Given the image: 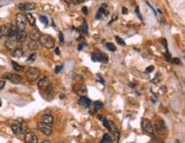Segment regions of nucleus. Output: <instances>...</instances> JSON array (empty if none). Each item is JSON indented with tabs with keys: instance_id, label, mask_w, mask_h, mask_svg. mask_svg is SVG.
Wrapping results in <instances>:
<instances>
[{
	"instance_id": "nucleus-11",
	"label": "nucleus",
	"mask_w": 185,
	"mask_h": 143,
	"mask_svg": "<svg viewBox=\"0 0 185 143\" xmlns=\"http://www.w3.org/2000/svg\"><path fill=\"white\" fill-rule=\"evenodd\" d=\"M34 8H36V5L33 2H23V4L19 5V9L22 12H30Z\"/></svg>"
},
{
	"instance_id": "nucleus-6",
	"label": "nucleus",
	"mask_w": 185,
	"mask_h": 143,
	"mask_svg": "<svg viewBox=\"0 0 185 143\" xmlns=\"http://www.w3.org/2000/svg\"><path fill=\"white\" fill-rule=\"evenodd\" d=\"M140 126H142V130H144L146 134H150V135H152L154 133V128H153V125L152 123L146 119V118H143L142 119V121H140Z\"/></svg>"
},
{
	"instance_id": "nucleus-2",
	"label": "nucleus",
	"mask_w": 185,
	"mask_h": 143,
	"mask_svg": "<svg viewBox=\"0 0 185 143\" xmlns=\"http://www.w3.org/2000/svg\"><path fill=\"white\" fill-rule=\"evenodd\" d=\"M40 76V70L38 68H29L26 70L25 73V78L29 83H34Z\"/></svg>"
},
{
	"instance_id": "nucleus-13",
	"label": "nucleus",
	"mask_w": 185,
	"mask_h": 143,
	"mask_svg": "<svg viewBox=\"0 0 185 143\" xmlns=\"http://www.w3.org/2000/svg\"><path fill=\"white\" fill-rule=\"evenodd\" d=\"M27 38V33H26L25 30H19L17 33H16V37H15V40L17 42H24Z\"/></svg>"
},
{
	"instance_id": "nucleus-34",
	"label": "nucleus",
	"mask_w": 185,
	"mask_h": 143,
	"mask_svg": "<svg viewBox=\"0 0 185 143\" xmlns=\"http://www.w3.org/2000/svg\"><path fill=\"white\" fill-rule=\"evenodd\" d=\"M86 0H71V2L72 4H74V5H79V4H82V2H85Z\"/></svg>"
},
{
	"instance_id": "nucleus-33",
	"label": "nucleus",
	"mask_w": 185,
	"mask_h": 143,
	"mask_svg": "<svg viewBox=\"0 0 185 143\" xmlns=\"http://www.w3.org/2000/svg\"><path fill=\"white\" fill-rule=\"evenodd\" d=\"M62 69H63V65H57L56 68H55V73H59V72L62 71Z\"/></svg>"
},
{
	"instance_id": "nucleus-22",
	"label": "nucleus",
	"mask_w": 185,
	"mask_h": 143,
	"mask_svg": "<svg viewBox=\"0 0 185 143\" xmlns=\"http://www.w3.org/2000/svg\"><path fill=\"white\" fill-rule=\"evenodd\" d=\"M27 47H29L30 51H37V49L39 48L38 41H36V40H31V41L27 44Z\"/></svg>"
},
{
	"instance_id": "nucleus-28",
	"label": "nucleus",
	"mask_w": 185,
	"mask_h": 143,
	"mask_svg": "<svg viewBox=\"0 0 185 143\" xmlns=\"http://www.w3.org/2000/svg\"><path fill=\"white\" fill-rule=\"evenodd\" d=\"M106 48L111 52H115V46L113 44H111V42H106Z\"/></svg>"
},
{
	"instance_id": "nucleus-1",
	"label": "nucleus",
	"mask_w": 185,
	"mask_h": 143,
	"mask_svg": "<svg viewBox=\"0 0 185 143\" xmlns=\"http://www.w3.org/2000/svg\"><path fill=\"white\" fill-rule=\"evenodd\" d=\"M51 79L49 77H42L38 80V88L39 91L41 93H46V92L51 91Z\"/></svg>"
},
{
	"instance_id": "nucleus-7",
	"label": "nucleus",
	"mask_w": 185,
	"mask_h": 143,
	"mask_svg": "<svg viewBox=\"0 0 185 143\" xmlns=\"http://www.w3.org/2000/svg\"><path fill=\"white\" fill-rule=\"evenodd\" d=\"M2 78L13 83V84H21L22 83V77L17 73H5Z\"/></svg>"
},
{
	"instance_id": "nucleus-27",
	"label": "nucleus",
	"mask_w": 185,
	"mask_h": 143,
	"mask_svg": "<svg viewBox=\"0 0 185 143\" xmlns=\"http://www.w3.org/2000/svg\"><path fill=\"white\" fill-rule=\"evenodd\" d=\"M80 32H82L83 34H88V25H87V22L83 21V24L80 29Z\"/></svg>"
},
{
	"instance_id": "nucleus-18",
	"label": "nucleus",
	"mask_w": 185,
	"mask_h": 143,
	"mask_svg": "<svg viewBox=\"0 0 185 143\" xmlns=\"http://www.w3.org/2000/svg\"><path fill=\"white\" fill-rule=\"evenodd\" d=\"M10 127H12V130H13L14 134L19 135V130H21V120H15V121H13Z\"/></svg>"
},
{
	"instance_id": "nucleus-17",
	"label": "nucleus",
	"mask_w": 185,
	"mask_h": 143,
	"mask_svg": "<svg viewBox=\"0 0 185 143\" xmlns=\"http://www.w3.org/2000/svg\"><path fill=\"white\" fill-rule=\"evenodd\" d=\"M40 36H41L40 31H39L36 26H34V28L32 29V31L30 32V38H31V40H36V41H39Z\"/></svg>"
},
{
	"instance_id": "nucleus-31",
	"label": "nucleus",
	"mask_w": 185,
	"mask_h": 143,
	"mask_svg": "<svg viewBox=\"0 0 185 143\" xmlns=\"http://www.w3.org/2000/svg\"><path fill=\"white\" fill-rule=\"evenodd\" d=\"M115 40H117V42L119 44V45H121V46H126V44H125V41L120 38V37H118V36H115Z\"/></svg>"
},
{
	"instance_id": "nucleus-37",
	"label": "nucleus",
	"mask_w": 185,
	"mask_h": 143,
	"mask_svg": "<svg viewBox=\"0 0 185 143\" xmlns=\"http://www.w3.org/2000/svg\"><path fill=\"white\" fill-rule=\"evenodd\" d=\"M85 46H86V44H85V42H81L80 45L78 46V49H79V51H81L82 48H85Z\"/></svg>"
},
{
	"instance_id": "nucleus-30",
	"label": "nucleus",
	"mask_w": 185,
	"mask_h": 143,
	"mask_svg": "<svg viewBox=\"0 0 185 143\" xmlns=\"http://www.w3.org/2000/svg\"><path fill=\"white\" fill-rule=\"evenodd\" d=\"M36 59H37V54L36 53H32L31 55L29 56V59H27V62H34Z\"/></svg>"
},
{
	"instance_id": "nucleus-26",
	"label": "nucleus",
	"mask_w": 185,
	"mask_h": 143,
	"mask_svg": "<svg viewBox=\"0 0 185 143\" xmlns=\"http://www.w3.org/2000/svg\"><path fill=\"white\" fill-rule=\"evenodd\" d=\"M112 141V137L110 134H104L102 137V140H101V143H110Z\"/></svg>"
},
{
	"instance_id": "nucleus-24",
	"label": "nucleus",
	"mask_w": 185,
	"mask_h": 143,
	"mask_svg": "<svg viewBox=\"0 0 185 143\" xmlns=\"http://www.w3.org/2000/svg\"><path fill=\"white\" fill-rule=\"evenodd\" d=\"M23 54H24V52H23L22 48H16L13 51V56H15V57H22Z\"/></svg>"
},
{
	"instance_id": "nucleus-23",
	"label": "nucleus",
	"mask_w": 185,
	"mask_h": 143,
	"mask_svg": "<svg viewBox=\"0 0 185 143\" xmlns=\"http://www.w3.org/2000/svg\"><path fill=\"white\" fill-rule=\"evenodd\" d=\"M29 132V125L26 121H21V130H19V134H25Z\"/></svg>"
},
{
	"instance_id": "nucleus-12",
	"label": "nucleus",
	"mask_w": 185,
	"mask_h": 143,
	"mask_svg": "<svg viewBox=\"0 0 185 143\" xmlns=\"http://www.w3.org/2000/svg\"><path fill=\"white\" fill-rule=\"evenodd\" d=\"M91 60L93 61H98V62H108V56L103 53H93L91 54Z\"/></svg>"
},
{
	"instance_id": "nucleus-36",
	"label": "nucleus",
	"mask_w": 185,
	"mask_h": 143,
	"mask_svg": "<svg viewBox=\"0 0 185 143\" xmlns=\"http://www.w3.org/2000/svg\"><path fill=\"white\" fill-rule=\"evenodd\" d=\"M5 85H6V81H5V79H2V80H0V91L5 87Z\"/></svg>"
},
{
	"instance_id": "nucleus-40",
	"label": "nucleus",
	"mask_w": 185,
	"mask_h": 143,
	"mask_svg": "<svg viewBox=\"0 0 185 143\" xmlns=\"http://www.w3.org/2000/svg\"><path fill=\"white\" fill-rule=\"evenodd\" d=\"M97 78L100 79L101 84H102V85H105V83H104V80H103V78H102V77H101V74H97Z\"/></svg>"
},
{
	"instance_id": "nucleus-29",
	"label": "nucleus",
	"mask_w": 185,
	"mask_h": 143,
	"mask_svg": "<svg viewBox=\"0 0 185 143\" xmlns=\"http://www.w3.org/2000/svg\"><path fill=\"white\" fill-rule=\"evenodd\" d=\"M103 108V103H101V102H95L94 103V110H100V109H102Z\"/></svg>"
},
{
	"instance_id": "nucleus-32",
	"label": "nucleus",
	"mask_w": 185,
	"mask_h": 143,
	"mask_svg": "<svg viewBox=\"0 0 185 143\" xmlns=\"http://www.w3.org/2000/svg\"><path fill=\"white\" fill-rule=\"evenodd\" d=\"M40 20H41V22H42L45 25H48V20H47V17H46L45 15H41V16H40Z\"/></svg>"
},
{
	"instance_id": "nucleus-46",
	"label": "nucleus",
	"mask_w": 185,
	"mask_h": 143,
	"mask_svg": "<svg viewBox=\"0 0 185 143\" xmlns=\"http://www.w3.org/2000/svg\"><path fill=\"white\" fill-rule=\"evenodd\" d=\"M162 44H163V47L166 48V51H167V41L165 39H162Z\"/></svg>"
},
{
	"instance_id": "nucleus-9",
	"label": "nucleus",
	"mask_w": 185,
	"mask_h": 143,
	"mask_svg": "<svg viewBox=\"0 0 185 143\" xmlns=\"http://www.w3.org/2000/svg\"><path fill=\"white\" fill-rule=\"evenodd\" d=\"M38 128L41 133H44L45 135H51L53 133V128H51V125H47V124H42L39 123L38 124Z\"/></svg>"
},
{
	"instance_id": "nucleus-15",
	"label": "nucleus",
	"mask_w": 185,
	"mask_h": 143,
	"mask_svg": "<svg viewBox=\"0 0 185 143\" xmlns=\"http://www.w3.org/2000/svg\"><path fill=\"white\" fill-rule=\"evenodd\" d=\"M17 31H19L17 26L10 24V26H9V30H8V33H7V37H8V38H12V39H15Z\"/></svg>"
},
{
	"instance_id": "nucleus-38",
	"label": "nucleus",
	"mask_w": 185,
	"mask_h": 143,
	"mask_svg": "<svg viewBox=\"0 0 185 143\" xmlns=\"http://www.w3.org/2000/svg\"><path fill=\"white\" fill-rule=\"evenodd\" d=\"M154 70V66H152V65H151V66H147L146 68V72H152Z\"/></svg>"
},
{
	"instance_id": "nucleus-8",
	"label": "nucleus",
	"mask_w": 185,
	"mask_h": 143,
	"mask_svg": "<svg viewBox=\"0 0 185 143\" xmlns=\"http://www.w3.org/2000/svg\"><path fill=\"white\" fill-rule=\"evenodd\" d=\"M24 143H38V136L33 132H27L24 134Z\"/></svg>"
},
{
	"instance_id": "nucleus-35",
	"label": "nucleus",
	"mask_w": 185,
	"mask_h": 143,
	"mask_svg": "<svg viewBox=\"0 0 185 143\" xmlns=\"http://www.w3.org/2000/svg\"><path fill=\"white\" fill-rule=\"evenodd\" d=\"M170 60H172V62L174 63V64H176V65L181 64V60L179 59H170Z\"/></svg>"
},
{
	"instance_id": "nucleus-41",
	"label": "nucleus",
	"mask_w": 185,
	"mask_h": 143,
	"mask_svg": "<svg viewBox=\"0 0 185 143\" xmlns=\"http://www.w3.org/2000/svg\"><path fill=\"white\" fill-rule=\"evenodd\" d=\"M82 13L85 14V15H87V14H88V8H87V7H83V8H82Z\"/></svg>"
},
{
	"instance_id": "nucleus-4",
	"label": "nucleus",
	"mask_w": 185,
	"mask_h": 143,
	"mask_svg": "<svg viewBox=\"0 0 185 143\" xmlns=\"http://www.w3.org/2000/svg\"><path fill=\"white\" fill-rule=\"evenodd\" d=\"M153 128H154V132H157L159 135H165L167 133V126L162 119H157L155 120V124L153 125Z\"/></svg>"
},
{
	"instance_id": "nucleus-48",
	"label": "nucleus",
	"mask_w": 185,
	"mask_h": 143,
	"mask_svg": "<svg viewBox=\"0 0 185 143\" xmlns=\"http://www.w3.org/2000/svg\"><path fill=\"white\" fill-rule=\"evenodd\" d=\"M42 143H51V141H44Z\"/></svg>"
},
{
	"instance_id": "nucleus-5",
	"label": "nucleus",
	"mask_w": 185,
	"mask_h": 143,
	"mask_svg": "<svg viewBox=\"0 0 185 143\" xmlns=\"http://www.w3.org/2000/svg\"><path fill=\"white\" fill-rule=\"evenodd\" d=\"M15 19H16V26H17V29L19 30H25L26 24H27L25 15L22 13H17L15 15Z\"/></svg>"
},
{
	"instance_id": "nucleus-44",
	"label": "nucleus",
	"mask_w": 185,
	"mask_h": 143,
	"mask_svg": "<svg viewBox=\"0 0 185 143\" xmlns=\"http://www.w3.org/2000/svg\"><path fill=\"white\" fill-rule=\"evenodd\" d=\"M136 13H137V15H138V17H140V20H142V17H140V9H138V7H136Z\"/></svg>"
},
{
	"instance_id": "nucleus-39",
	"label": "nucleus",
	"mask_w": 185,
	"mask_h": 143,
	"mask_svg": "<svg viewBox=\"0 0 185 143\" xmlns=\"http://www.w3.org/2000/svg\"><path fill=\"white\" fill-rule=\"evenodd\" d=\"M103 16V14L101 13V12H98V13L96 14V19H97V20H101V17H102Z\"/></svg>"
},
{
	"instance_id": "nucleus-10",
	"label": "nucleus",
	"mask_w": 185,
	"mask_h": 143,
	"mask_svg": "<svg viewBox=\"0 0 185 143\" xmlns=\"http://www.w3.org/2000/svg\"><path fill=\"white\" fill-rule=\"evenodd\" d=\"M73 92L77 94H80V95H83L87 93V87L81 83H77L73 85Z\"/></svg>"
},
{
	"instance_id": "nucleus-19",
	"label": "nucleus",
	"mask_w": 185,
	"mask_h": 143,
	"mask_svg": "<svg viewBox=\"0 0 185 143\" xmlns=\"http://www.w3.org/2000/svg\"><path fill=\"white\" fill-rule=\"evenodd\" d=\"M78 103L80 104V105H82V107H85V108H88L90 104H91V101L87 96H81V98H79Z\"/></svg>"
},
{
	"instance_id": "nucleus-3",
	"label": "nucleus",
	"mask_w": 185,
	"mask_h": 143,
	"mask_svg": "<svg viewBox=\"0 0 185 143\" xmlns=\"http://www.w3.org/2000/svg\"><path fill=\"white\" fill-rule=\"evenodd\" d=\"M39 41H40V44L44 46L45 48H47V49H51V48H54V46H55L54 39L51 38V36H48V34H41L40 38H39Z\"/></svg>"
},
{
	"instance_id": "nucleus-16",
	"label": "nucleus",
	"mask_w": 185,
	"mask_h": 143,
	"mask_svg": "<svg viewBox=\"0 0 185 143\" xmlns=\"http://www.w3.org/2000/svg\"><path fill=\"white\" fill-rule=\"evenodd\" d=\"M40 123L47 124V125H53V123H54V117L51 115H44L42 117L40 118Z\"/></svg>"
},
{
	"instance_id": "nucleus-45",
	"label": "nucleus",
	"mask_w": 185,
	"mask_h": 143,
	"mask_svg": "<svg viewBox=\"0 0 185 143\" xmlns=\"http://www.w3.org/2000/svg\"><path fill=\"white\" fill-rule=\"evenodd\" d=\"M117 21L118 20V16H117V15H113V16H112V20H111V22H110V23H112V22H113V21Z\"/></svg>"
},
{
	"instance_id": "nucleus-47",
	"label": "nucleus",
	"mask_w": 185,
	"mask_h": 143,
	"mask_svg": "<svg viewBox=\"0 0 185 143\" xmlns=\"http://www.w3.org/2000/svg\"><path fill=\"white\" fill-rule=\"evenodd\" d=\"M55 53H56V54H57V55H59V48H56V49H55Z\"/></svg>"
},
{
	"instance_id": "nucleus-42",
	"label": "nucleus",
	"mask_w": 185,
	"mask_h": 143,
	"mask_svg": "<svg viewBox=\"0 0 185 143\" xmlns=\"http://www.w3.org/2000/svg\"><path fill=\"white\" fill-rule=\"evenodd\" d=\"M59 40H61V42H64V37L62 32H59Z\"/></svg>"
},
{
	"instance_id": "nucleus-49",
	"label": "nucleus",
	"mask_w": 185,
	"mask_h": 143,
	"mask_svg": "<svg viewBox=\"0 0 185 143\" xmlns=\"http://www.w3.org/2000/svg\"><path fill=\"white\" fill-rule=\"evenodd\" d=\"M0 107H1V100H0Z\"/></svg>"
},
{
	"instance_id": "nucleus-25",
	"label": "nucleus",
	"mask_w": 185,
	"mask_h": 143,
	"mask_svg": "<svg viewBox=\"0 0 185 143\" xmlns=\"http://www.w3.org/2000/svg\"><path fill=\"white\" fill-rule=\"evenodd\" d=\"M12 65H13V68H14V70H15V71L21 72V71H23V70H24V68H23L22 65H19V63H16L15 61L12 62Z\"/></svg>"
},
{
	"instance_id": "nucleus-21",
	"label": "nucleus",
	"mask_w": 185,
	"mask_h": 143,
	"mask_svg": "<svg viewBox=\"0 0 185 143\" xmlns=\"http://www.w3.org/2000/svg\"><path fill=\"white\" fill-rule=\"evenodd\" d=\"M9 26L10 24H7V25H0V38L7 36L8 33V30H9Z\"/></svg>"
},
{
	"instance_id": "nucleus-20",
	"label": "nucleus",
	"mask_w": 185,
	"mask_h": 143,
	"mask_svg": "<svg viewBox=\"0 0 185 143\" xmlns=\"http://www.w3.org/2000/svg\"><path fill=\"white\" fill-rule=\"evenodd\" d=\"M26 17V22L30 24L31 26H36V17H34V15H32V14H26L25 15Z\"/></svg>"
},
{
	"instance_id": "nucleus-14",
	"label": "nucleus",
	"mask_w": 185,
	"mask_h": 143,
	"mask_svg": "<svg viewBox=\"0 0 185 143\" xmlns=\"http://www.w3.org/2000/svg\"><path fill=\"white\" fill-rule=\"evenodd\" d=\"M17 41L15 39H12V38H8L6 42H5V47H6L8 51H14V49H16L17 47Z\"/></svg>"
},
{
	"instance_id": "nucleus-43",
	"label": "nucleus",
	"mask_w": 185,
	"mask_h": 143,
	"mask_svg": "<svg viewBox=\"0 0 185 143\" xmlns=\"http://www.w3.org/2000/svg\"><path fill=\"white\" fill-rule=\"evenodd\" d=\"M122 14H128V9L126 7H122Z\"/></svg>"
}]
</instances>
